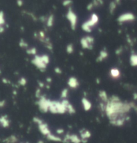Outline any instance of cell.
I'll use <instances>...</instances> for the list:
<instances>
[{
  "label": "cell",
  "mask_w": 137,
  "mask_h": 143,
  "mask_svg": "<svg viewBox=\"0 0 137 143\" xmlns=\"http://www.w3.org/2000/svg\"><path fill=\"white\" fill-rule=\"evenodd\" d=\"M53 20H54V18H53L52 15H51L50 18H47V26H52V25L53 24Z\"/></svg>",
  "instance_id": "25"
},
{
  "label": "cell",
  "mask_w": 137,
  "mask_h": 143,
  "mask_svg": "<svg viewBox=\"0 0 137 143\" xmlns=\"http://www.w3.org/2000/svg\"><path fill=\"white\" fill-rule=\"evenodd\" d=\"M130 62L132 66H137V54L131 55Z\"/></svg>",
  "instance_id": "17"
},
{
  "label": "cell",
  "mask_w": 137,
  "mask_h": 143,
  "mask_svg": "<svg viewBox=\"0 0 137 143\" xmlns=\"http://www.w3.org/2000/svg\"><path fill=\"white\" fill-rule=\"evenodd\" d=\"M67 18L69 21H70V23H71L72 28H73V29H75L76 25L77 22V18L75 13H74L73 11H72L71 9H70L68 12Z\"/></svg>",
  "instance_id": "7"
},
{
  "label": "cell",
  "mask_w": 137,
  "mask_h": 143,
  "mask_svg": "<svg viewBox=\"0 0 137 143\" xmlns=\"http://www.w3.org/2000/svg\"><path fill=\"white\" fill-rule=\"evenodd\" d=\"M5 23L4 13L3 12H0V26H2Z\"/></svg>",
  "instance_id": "20"
},
{
  "label": "cell",
  "mask_w": 137,
  "mask_h": 143,
  "mask_svg": "<svg viewBox=\"0 0 137 143\" xmlns=\"http://www.w3.org/2000/svg\"><path fill=\"white\" fill-rule=\"evenodd\" d=\"M110 75L114 78H118L120 76V72L116 68H113V69H112L110 70Z\"/></svg>",
  "instance_id": "16"
},
{
  "label": "cell",
  "mask_w": 137,
  "mask_h": 143,
  "mask_svg": "<svg viewBox=\"0 0 137 143\" xmlns=\"http://www.w3.org/2000/svg\"><path fill=\"white\" fill-rule=\"evenodd\" d=\"M39 94H40V90H39V89H38L37 91H36V96H37L38 98H39Z\"/></svg>",
  "instance_id": "34"
},
{
  "label": "cell",
  "mask_w": 137,
  "mask_h": 143,
  "mask_svg": "<svg viewBox=\"0 0 137 143\" xmlns=\"http://www.w3.org/2000/svg\"><path fill=\"white\" fill-rule=\"evenodd\" d=\"M21 143H29V142H21Z\"/></svg>",
  "instance_id": "40"
},
{
  "label": "cell",
  "mask_w": 137,
  "mask_h": 143,
  "mask_svg": "<svg viewBox=\"0 0 137 143\" xmlns=\"http://www.w3.org/2000/svg\"><path fill=\"white\" fill-rule=\"evenodd\" d=\"M17 3L19 6H21L23 4V2H22V0H17Z\"/></svg>",
  "instance_id": "32"
},
{
  "label": "cell",
  "mask_w": 137,
  "mask_h": 143,
  "mask_svg": "<svg viewBox=\"0 0 137 143\" xmlns=\"http://www.w3.org/2000/svg\"><path fill=\"white\" fill-rule=\"evenodd\" d=\"M0 72H1V71H0Z\"/></svg>",
  "instance_id": "41"
},
{
  "label": "cell",
  "mask_w": 137,
  "mask_h": 143,
  "mask_svg": "<svg viewBox=\"0 0 137 143\" xmlns=\"http://www.w3.org/2000/svg\"><path fill=\"white\" fill-rule=\"evenodd\" d=\"M68 95V89H64V90H62V93H61V98L64 99L67 97Z\"/></svg>",
  "instance_id": "21"
},
{
  "label": "cell",
  "mask_w": 137,
  "mask_h": 143,
  "mask_svg": "<svg viewBox=\"0 0 137 143\" xmlns=\"http://www.w3.org/2000/svg\"><path fill=\"white\" fill-rule=\"evenodd\" d=\"M135 20V16L132 13H126L121 15L118 18V21L120 22H127V21H132Z\"/></svg>",
  "instance_id": "5"
},
{
  "label": "cell",
  "mask_w": 137,
  "mask_h": 143,
  "mask_svg": "<svg viewBox=\"0 0 137 143\" xmlns=\"http://www.w3.org/2000/svg\"><path fill=\"white\" fill-rule=\"evenodd\" d=\"M4 31V28L3 26H0V33H2Z\"/></svg>",
  "instance_id": "35"
},
{
  "label": "cell",
  "mask_w": 137,
  "mask_h": 143,
  "mask_svg": "<svg viewBox=\"0 0 137 143\" xmlns=\"http://www.w3.org/2000/svg\"><path fill=\"white\" fill-rule=\"evenodd\" d=\"M48 140H51V141H54V142H62V138H60V137H58V136H55V135L53 134L50 133L48 135L46 136Z\"/></svg>",
  "instance_id": "14"
},
{
  "label": "cell",
  "mask_w": 137,
  "mask_h": 143,
  "mask_svg": "<svg viewBox=\"0 0 137 143\" xmlns=\"http://www.w3.org/2000/svg\"><path fill=\"white\" fill-rule=\"evenodd\" d=\"M93 39L90 38V36L86 37V38H83L81 40V44L83 48H86V49H91V46L93 45Z\"/></svg>",
  "instance_id": "8"
},
{
  "label": "cell",
  "mask_w": 137,
  "mask_h": 143,
  "mask_svg": "<svg viewBox=\"0 0 137 143\" xmlns=\"http://www.w3.org/2000/svg\"><path fill=\"white\" fill-rule=\"evenodd\" d=\"M134 104L132 102H123L116 96H113L106 103L105 112L110 121L120 118L126 117V114L134 108Z\"/></svg>",
  "instance_id": "1"
},
{
  "label": "cell",
  "mask_w": 137,
  "mask_h": 143,
  "mask_svg": "<svg viewBox=\"0 0 137 143\" xmlns=\"http://www.w3.org/2000/svg\"><path fill=\"white\" fill-rule=\"evenodd\" d=\"M18 141V138L15 135H11L10 137H6L3 140V142L4 143H16Z\"/></svg>",
  "instance_id": "13"
},
{
  "label": "cell",
  "mask_w": 137,
  "mask_h": 143,
  "mask_svg": "<svg viewBox=\"0 0 137 143\" xmlns=\"http://www.w3.org/2000/svg\"><path fill=\"white\" fill-rule=\"evenodd\" d=\"M20 46H21V47H26V46H27V44L24 42V41H23V40H21V42H20Z\"/></svg>",
  "instance_id": "31"
},
{
  "label": "cell",
  "mask_w": 137,
  "mask_h": 143,
  "mask_svg": "<svg viewBox=\"0 0 137 143\" xmlns=\"http://www.w3.org/2000/svg\"><path fill=\"white\" fill-rule=\"evenodd\" d=\"M99 97L101 99L102 101L103 102H105V103H107V102L108 101V96H107V94L106 92L104 90H101L99 92Z\"/></svg>",
  "instance_id": "15"
},
{
  "label": "cell",
  "mask_w": 137,
  "mask_h": 143,
  "mask_svg": "<svg viewBox=\"0 0 137 143\" xmlns=\"http://www.w3.org/2000/svg\"><path fill=\"white\" fill-rule=\"evenodd\" d=\"M3 82H4V83H5V84H7V83H8V80H7L5 78H3Z\"/></svg>",
  "instance_id": "36"
},
{
  "label": "cell",
  "mask_w": 137,
  "mask_h": 143,
  "mask_svg": "<svg viewBox=\"0 0 137 143\" xmlns=\"http://www.w3.org/2000/svg\"><path fill=\"white\" fill-rule=\"evenodd\" d=\"M26 83H27V80L26 78H20V80H19V84L21 86H25L26 84Z\"/></svg>",
  "instance_id": "24"
},
{
  "label": "cell",
  "mask_w": 137,
  "mask_h": 143,
  "mask_svg": "<svg viewBox=\"0 0 137 143\" xmlns=\"http://www.w3.org/2000/svg\"><path fill=\"white\" fill-rule=\"evenodd\" d=\"M116 3L115 2H111L110 3V10L111 13H112L114 12L115 9H116Z\"/></svg>",
  "instance_id": "22"
},
{
  "label": "cell",
  "mask_w": 137,
  "mask_h": 143,
  "mask_svg": "<svg viewBox=\"0 0 137 143\" xmlns=\"http://www.w3.org/2000/svg\"><path fill=\"white\" fill-rule=\"evenodd\" d=\"M72 3V0H65V1H64V2H63V5H64V6H67V5H70Z\"/></svg>",
  "instance_id": "27"
},
{
  "label": "cell",
  "mask_w": 137,
  "mask_h": 143,
  "mask_svg": "<svg viewBox=\"0 0 137 143\" xmlns=\"http://www.w3.org/2000/svg\"><path fill=\"white\" fill-rule=\"evenodd\" d=\"M5 105V100H0V108H3Z\"/></svg>",
  "instance_id": "30"
},
{
  "label": "cell",
  "mask_w": 137,
  "mask_h": 143,
  "mask_svg": "<svg viewBox=\"0 0 137 143\" xmlns=\"http://www.w3.org/2000/svg\"><path fill=\"white\" fill-rule=\"evenodd\" d=\"M67 112H68L70 114H74L76 112L75 108H74L73 106L71 104H69V105L67 107Z\"/></svg>",
  "instance_id": "19"
},
{
  "label": "cell",
  "mask_w": 137,
  "mask_h": 143,
  "mask_svg": "<svg viewBox=\"0 0 137 143\" xmlns=\"http://www.w3.org/2000/svg\"><path fill=\"white\" fill-rule=\"evenodd\" d=\"M38 128H39V130L40 131V132L42 134L45 135V136H47V135L51 133V131L50 130L49 127H48V125L44 122L38 125Z\"/></svg>",
  "instance_id": "9"
},
{
  "label": "cell",
  "mask_w": 137,
  "mask_h": 143,
  "mask_svg": "<svg viewBox=\"0 0 137 143\" xmlns=\"http://www.w3.org/2000/svg\"><path fill=\"white\" fill-rule=\"evenodd\" d=\"M108 54H107V52H106V51H104V50H102V51L101 52V53H100V55L99 56V58H98V60H99V61H102V60L105 59V58L107 57V56H108Z\"/></svg>",
  "instance_id": "18"
},
{
  "label": "cell",
  "mask_w": 137,
  "mask_h": 143,
  "mask_svg": "<svg viewBox=\"0 0 137 143\" xmlns=\"http://www.w3.org/2000/svg\"><path fill=\"white\" fill-rule=\"evenodd\" d=\"M82 103L84 110L88 111V110H90V109H91L92 104L90 101L88 100V99H86V98H83L82 99Z\"/></svg>",
  "instance_id": "12"
},
{
  "label": "cell",
  "mask_w": 137,
  "mask_h": 143,
  "mask_svg": "<svg viewBox=\"0 0 137 143\" xmlns=\"http://www.w3.org/2000/svg\"><path fill=\"white\" fill-rule=\"evenodd\" d=\"M33 120H34V122L35 123L37 124L38 125L40 124H42L44 122L42 119H40L39 118H38V117H34V118L33 119Z\"/></svg>",
  "instance_id": "23"
},
{
  "label": "cell",
  "mask_w": 137,
  "mask_h": 143,
  "mask_svg": "<svg viewBox=\"0 0 137 143\" xmlns=\"http://www.w3.org/2000/svg\"><path fill=\"white\" fill-rule=\"evenodd\" d=\"M80 136L82 142L86 143L89 138L91 137V132L86 128H82L80 130Z\"/></svg>",
  "instance_id": "6"
},
{
  "label": "cell",
  "mask_w": 137,
  "mask_h": 143,
  "mask_svg": "<svg viewBox=\"0 0 137 143\" xmlns=\"http://www.w3.org/2000/svg\"><path fill=\"white\" fill-rule=\"evenodd\" d=\"M55 72L56 73H58V74H61L62 73V71L60 70V68H56L55 69Z\"/></svg>",
  "instance_id": "33"
},
{
  "label": "cell",
  "mask_w": 137,
  "mask_h": 143,
  "mask_svg": "<svg viewBox=\"0 0 137 143\" xmlns=\"http://www.w3.org/2000/svg\"><path fill=\"white\" fill-rule=\"evenodd\" d=\"M134 99H137V94H134Z\"/></svg>",
  "instance_id": "37"
},
{
  "label": "cell",
  "mask_w": 137,
  "mask_h": 143,
  "mask_svg": "<svg viewBox=\"0 0 137 143\" xmlns=\"http://www.w3.org/2000/svg\"><path fill=\"white\" fill-rule=\"evenodd\" d=\"M37 143H44V142H43L42 140H39V141H38Z\"/></svg>",
  "instance_id": "39"
},
{
  "label": "cell",
  "mask_w": 137,
  "mask_h": 143,
  "mask_svg": "<svg viewBox=\"0 0 137 143\" xmlns=\"http://www.w3.org/2000/svg\"><path fill=\"white\" fill-rule=\"evenodd\" d=\"M0 125L4 128H7L10 127V121L7 116L3 115L0 116Z\"/></svg>",
  "instance_id": "10"
},
{
  "label": "cell",
  "mask_w": 137,
  "mask_h": 143,
  "mask_svg": "<svg viewBox=\"0 0 137 143\" xmlns=\"http://www.w3.org/2000/svg\"><path fill=\"white\" fill-rule=\"evenodd\" d=\"M49 62V58L47 56H36L33 60L32 63L40 70L46 69V65Z\"/></svg>",
  "instance_id": "2"
},
{
  "label": "cell",
  "mask_w": 137,
  "mask_h": 143,
  "mask_svg": "<svg viewBox=\"0 0 137 143\" xmlns=\"http://www.w3.org/2000/svg\"><path fill=\"white\" fill-rule=\"evenodd\" d=\"M64 129L63 128H58V129H57L56 130V132H57V134H62L64 133Z\"/></svg>",
  "instance_id": "28"
},
{
  "label": "cell",
  "mask_w": 137,
  "mask_h": 143,
  "mask_svg": "<svg viewBox=\"0 0 137 143\" xmlns=\"http://www.w3.org/2000/svg\"><path fill=\"white\" fill-rule=\"evenodd\" d=\"M51 101L44 96H41L39 101L38 102V104L39 106V110L42 112H47L49 111V107Z\"/></svg>",
  "instance_id": "3"
},
{
  "label": "cell",
  "mask_w": 137,
  "mask_h": 143,
  "mask_svg": "<svg viewBox=\"0 0 137 143\" xmlns=\"http://www.w3.org/2000/svg\"><path fill=\"white\" fill-rule=\"evenodd\" d=\"M120 0H116V3H120Z\"/></svg>",
  "instance_id": "38"
},
{
  "label": "cell",
  "mask_w": 137,
  "mask_h": 143,
  "mask_svg": "<svg viewBox=\"0 0 137 143\" xmlns=\"http://www.w3.org/2000/svg\"><path fill=\"white\" fill-rule=\"evenodd\" d=\"M73 49H74V48H73V46H72V44H70V45H68V46L67 51H68V52L69 53V54L72 53V52H73Z\"/></svg>",
  "instance_id": "26"
},
{
  "label": "cell",
  "mask_w": 137,
  "mask_h": 143,
  "mask_svg": "<svg viewBox=\"0 0 137 143\" xmlns=\"http://www.w3.org/2000/svg\"><path fill=\"white\" fill-rule=\"evenodd\" d=\"M62 142H64V143H80L82 142V140H81V138H80V137L77 136L76 134H67L64 138V139L62 140Z\"/></svg>",
  "instance_id": "4"
},
{
  "label": "cell",
  "mask_w": 137,
  "mask_h": 143,
  "mask_svg": "<svg viewBox=\"0 0 137 143\" xmlns=\"http://www.w3.org/2000/svg\"><path fill=\"white\" fill-rule=\"evenodd\" d=\"M28 54H36V50L35 49H30L29 51H28Z\"/></svg>",
  "instance_id": "29"
},
{
  "label": "cell",
  "mask_w": 137,
  "mask_h": 143,
  "mask_svg": "<svg viewBox=\"0 0 137 143\" xmlns=\"http://www.w3.org/2000/svg\"><path fill=\"white\" fill-rule=\"evenodd\" d=\"M68 84L69 86L72 88H76L78 87L79 86L78 81L74 77L70 78L68 82Z\"/></svg>",
  "instance_id": "11"
}]
</instances>
